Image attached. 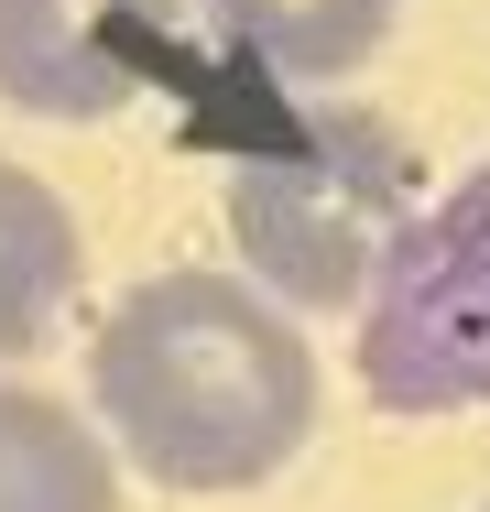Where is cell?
Masks as SVG:
<instances>
[{"instance_id":"cell-1","label":"cell","mask_w":490,"mask_h":512,"mask_svg":"<svg viewBox=\"0 0 490 512\" xmlns=\"http://www.w3.org/2000/svg\"><path fill=\"white\" fill-rule=\"evenodd\" d=\"M98 436L164 491H262L316 436V349L262 284L153 273L88 338Z\"/></svg>"},{"instance_id":"cell-2","label":"cell","mask_w":490,"mask_h":512,"mask_svg":"<svg viewBox=\"0 0 490 512\" xmlns=\"http://www.w3.org/2000/svg\"><path fill=\"white\" fill-rule=\"evenodd\" d=\"M414 164L382 120H316L294 131L284 153H251L229 175V229H240V262L262 273L273 306H371L382 262L414 229Z\"/></svg>"},{"instance_id":"cell-3","label":"cell","mask_w":490,"mask_h":512,"mask_svg":"<svg viewBox=\"0 0 490 512\" xmlns=\"http://www.w3.org/2000/svg\"><path fill=\"white\" fill-rule=\"evenodd\" d=\"M360 382L392 414L490 404V164H469L382 262L360 306Z\"/></svg>"},{"instance_id":"cell-4","label":"cell","mask_w":490,"mask_h":512,"mask_svg":"<svg viewBox=\"0 0 490 512\" xmlns=\"http://www.w3.org/2000/svg\"><path fill=\"white\" fill-rule=\"evenodd\" d=\"M164 0H0V99L33 120H109L142 88V22Z\"/></svg>"},{"instance_id":"cell-5","label":"cell","mask_w":490,"mask_h":512,"mask_svg":"<svg viewBox=\"0 0 490 512\" xmlns=\"http://www.w3.org/2000/svg\"><path fill=\"white\" fill-rule=\"evenodd\" d=\"M0 512H120V458L55 393L0 382Z\"/></svg>"},{"instance_id":"cell-6","label":"cell","mask_w":490,"mask_h":512,"mask_svg":"<svg viewBox=\"0 0 490 512\" xmlns=\"http://www.w3.org/2000/svg\"><path fill=\"white\" fill-rule=\"evenodd\" d=\"M240 55H262L273 77L294 88H327V77H349V66H371L392 33V11L403 0H196Z\"/></svg>"},{"instance_id":"cell-7","label":"cell","mask_w":490,"mask_h":512,"mask_svg":"<svg viewBox=\"0 0 490 512\" xmlns=\"http://www.w3.org/2000/svg\"><path fill=\"white\" fill-rule=\"evenodd\" d=\"M77 284V218L44 175L0 164V360H22Z\"/></svg>"}]
</instances>
